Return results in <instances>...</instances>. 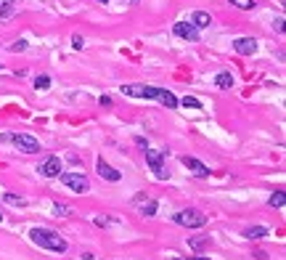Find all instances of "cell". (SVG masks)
<instances>
[{
	"label": "cell",
	"mask_w": 286,
	"mask_h": 260,
	"mask_svg": "<svg viewBox=\"0 0 286 260\" xmlns=\"http://www.w3.org/2000/svg\"><path fill=\"white\" fill-rule=\"evenodd\" d=\"M125 93V96L130 98H154L164 104L167 109H178V98H175V93H170L167 88H154V85H122L119 88Z\"/></svg>",
	"instance_id": "1"
},
{
	"label": "cell",
	"mask_w": 286,
	"mask_h": 260,
	"mask_svg": "<svg viewBox=\"0 0 286 260\" xmlns=\"http://www.w3.org/2000/svg\"><path fill=\"white\" fill-rule=\"evenodd\" d=\"M30 236H32V241L38 247L51 249V252H67V249H69V241L64 239L61 234H56V231H51V228H32Z\"/></svg>",
	"instance_id": "2"
},
{
	"label": "cell",
	"mask_w": 286,
	"mask_h": 260,
	"mask_svg": "<svg viewBox=\"0 0 286 260\" xmlns=\"http://www.w3.org/2000/svg\"><path fill=\"white\" fill-rule=\"evenodd\" d=\"M0 141L6 144H14L19 152L24 154H38L40 152V141L35 136H27V133H14V136H0Z\"/></svg>",
	"instance_id": "3"
},
{
	"label": "cell",
	"mask_w": 286,
	"mask_h": 260,
	"mask_svg": "<svg viewBox=\"0 0 286 260\" xmlns=\"http://www.w3.org/2000/svg\"><path fill=\"white\" fill-rule=\"evenodd\" d=\"M172 220L178 223V226H186V228H201V226H207V215H204V212H199V210H193V207L178 210L172 215Z\"/></svg>",
	"instance_id": "4"
},
{
	"label": "cell",
	"mask_w": 286,
	"mask_h": 260,
	"mask_svg": "<svg viewBox=\"0 0 286 260\" xmlns=\"http://www.w3.org/2000/svg\"><path fill=\"white\" fill-rule=\"evenodd\" d=\"M146 162H149L151 173L156 175V181H167V165H164V152H156V149H146Z\"/></svg>",
	"instance_id": "5"
},
{
	"label": "cell",
	"mask_w": 286,
	"mask_h": 260,
	"mask_svg": "<svg viewBox=\"0 0 286 260\" xmlns=\"http://www.w3.org/2000/svg\"><path fill=\"white\" fill-rule=\"evenodd\" d=\"M59 178H61V183L67 186V189H72V191H77V194H85V191H90V181L85 178L82 173H59Z\"/></svg>",
	"instance_id": "6"
},
{
	"label": "cell",
	"mask_w": 286,
	"mask_h": 260,
	"mask_svg": "<svg viewBox=\"0 0 286 260\" xmlns=\"http://www.w3.org/2000/svg\"><path fill=\"white\" fill-rule=\"evenodd\" d=\"M38 173L43 175V178H59L61 160H59V157H45V160L40 162V167H38Z\"/></svg>",
	"instance_id": "7"
},
{
	"label": "cell",
	"mask_w": 286,
	"mask_h": 260,
	"mask_svg": "<svg viewBox=\"0 0 286 260\" xmlns=\"http://www.w3.org/2000/svg\"><path fill=\"white\" fill-rule=\"evenodd\" d=\"M172 32L178 35V37H183V40H191V43L199 40V30L191 22H175L172 24Z\"/></svg>",
	"instance_id": "8"
},
{
	"label": "cell",
	"mask_w": 286,
	"mask_h": 260,
	"mask_svg": "<svg viewBox=\"0 0 286 260\" xmlns=\"http://www.w3.org/2000/svg\"><path fill=\"white\" fill-rule=\"evenodd\" d=\"M233 51L238 56H252L257 51V40L254 37H238V40H233Z\"/></svg>",
	"instance_id": "9"
},
{
	"label": "cell",
	"mask_w": 286,
	"mask_h": 260,
	"mask_svg": "<svg viewBox=\"0 0 286 260\" xmlns=\"http://www.w3.org/2000/svg\"><path fill=\"white\" fill-rule=\"evenodd\" d=\"M183 165H186L188 167V170L193 173V175H196V178H207V175H209V167L204 165V162H199L196 160V157H183V160H180Z\"/></svg>",
	"instance_id": "10"
},
{
	"label": "cell",
	"mask_w": 286,
	"mask_h": 260,
	"mask_svg": "<svg viewBox=\"0 0 286 260\" xmlns=\"http://www.w3.org/2000/svg\"><path fill=\"white\" fill-rule=\"evenodd\" d=\"M98 175H101V178H106V181H112V183H117V181H122V173H119V170H114V167L112 165H109V162H104V160H98Z\"/></svg>",
	"instance_id": "11"
},
{
	"label": "cell",
	"mask_w": 286,
	"mask_h": 260,
	"mask_svg": "<svg viewBox=\"0 0 286 260\" xmlns=\"http://www.w3.org/2000/svg\"><path fill=\"white\" fill-rule=\"evenodd\" d=\"M191 24L196 27V30H204V27H209V24H212V16H209L207 11H193Z\"/></svg>",
	"instance_id": "12"
},
{
	"label": "cell",
	"mask_w": 286,
	"mask_h": 260,
	"mask_svg": "<svg viewBox=\"0 0 286 260\" xmlns=\"http://www.w3.org/2000/svg\"><path fill=\"white\" fill-rule=\"evenodd\" d=\"M22 0H0V19H11Z\"/></svg>",
	"instance_id": "13"
},
{
	"label": "cell",
	"mask_w": 286,
	"mask_h": 260,
	"mask_svg": "<svg viewBox=\"0 0 286 260\" xmlns=\"http://www.w3.org/2000/svg\"><path fill=\"white\" fill-rule=\"evenodd\" d=\"M135 204H141V212H143L146 218H151L154 212H156V202H154V199L143 202V197H135Z\"/></svg>",
	"instance_id": "14"
},
{
	"label": "cell",
	"mask_w": 286,
	"mask_h": 260,
	"mask_svg": "<svg viewBox=\"0 0 286 260\" xmlns=\"http://www.w3.org/2000/svg\"><path fill=\"white\" fill-rule=\"evenodd\" d=\"M244 236H246V239H252V241L265 239V236H267V228H265V226H252V228H246V231H244Z\"/></svg>",
	"instance_id": "15"
},
{
	"label": "cell",
	"mask_w": 286,
	"mask_h": 260,
	"mask_svg": "<svg viewBox=\"0 0 286 260\" xmlns=\"http://www.w3.org/2000/svg\"><path fill=\"white\" fill-rule=\"evenodd\" d=\"M215 85L223 88V90H228L230 85H233V77H230V72H220L217 77H215Z\"/></svg>",
	"instance_id": "16"
},
{
	"label": "cell",
	"mask_w": 286,
	"mask_h": 260,
	"mask_svg": "<svg viewBox=\"0 0 286 260\" xmlns=\"http://www.w3.org/2000/svg\"><path fill=\"white\" fill-rule=\"evenodd\" d=\"M267 204H270V207H283L286 204V194L283 191H275L270 199H267Z\"/></svg>",
	"instance_id": "17"
},
{
	"label": "cell",
	"mask_w": 286,
	"mask_h": 260,
	"mask_svg": "<svg viewBox=\"0 0 286 260\" xmlns=\"http://www.w3.org/2000/svg\"><path fill=\"white\" fill-rule=\"evenodd\" d=\"M230 6L238 8V11H252V8H254V0H230Z\"/></svg>",
	"instance_id": "18"
},
{
	"label": "cell",
	"mask_w": 286,
	"mask_h": 260,
	"mask_svg": "<svg viewBox=\"0 0 286 260\" xmlns=\"http://www.w3.org/2000/svg\"><path fill=\"white\" fill-rule=\"evenodd\" d=\"M178 104H183L186 109H199V106H201V101H199V98H193V96H186V98H180Z\"/></svg>",
	"instance_id": "19"
},
{
	"label": "cell",
	"mask_w": 286,
	"mask_h": 260,
	"mask_svg": "<svg viewBox=\"0 0 286 260\" xmlns=\"http://www.w3.org/2000/svg\"><path fill=\"white\" fill-rule=\"evenodd\" d=\"M3 199L11 204V207H22V204H24V199H22V197H16V194H11V191L3 194Z\"/></svg>",
	"instance_id": "20"
},
{
	"label": "cell",
	"mask_w": 286,
	"mask_h": 260,
	"mask_svg": "<svg viewBox=\"0 0 286 260\" xmlns=\"http://www.w3.org/2000/svg\"><path fill=\"white\" fill-rule=\"evenodd\" d=\"M48 85H51V77H48V74H40V77L35 80V88H40V90H48Z\"/></svg>",
	"instance_id": "21"
},
{
	"label": "cell",
	"mask_w": 286,
	"mask_h": 260,
	"mask_svg": "<svg viewBox=\"0 0 286 260\" xmlns=\"http://www.w3.org/2000/svg\"><path fill=\"white\" fill-rule=\"evenodd\" d=\"M53 212H56V215H59V218H67V215H69V212H72V210L67 207V204H59V202H56V204H53Z\"/></svg>",
	"instance_id": "22"
},
{
	"label": "cell",
	"mask_w": 286,
	"mask_h": 260,
	"mask_svg": "<svg viewBox=\"0 0 286 260\" xmlns=\"http://www.w3.org/2000/svg\"><path fill=\"white\" fill-rule=\"evenodd\" d=\"M82 45H85L82 35H72V48H75V51H82Z\"/></svg>",
	"instance_id": "23"
},
{
	"label": "cell",
	"mask_w": 286,
	"mask_h": 260,
	"mask_svg": "<svg viewBox=\"0 0 286 260\" xmlns=\"http://www.w3.org/2000/svg\"><path fill=\"white\" fill-rule=\"evenodd\" d=\"M204 244H209V236H207V239H191V247H193V249H201Z\"/></svg>",
	"instance_id": "24"
},
{
	"label": "cell",
	"mask_w": 286,
	"mask_h": 260,
	"mask_svg": "<svg viewBox=\"0 0 286 260\" xmlns=\"http://www.w3.org/2000/svg\"><path fill=\"white\" fill-rule=\"evenodd\" d=\"M11 51H14V53H19V51H27V40H16V43L11 45Z\"/></svg>",
	"instance_id": "25"
},
{
	"label": "cell",
	"mask_w": 286,
	"mask_h": 260,
	"mask_svg": "<svg viewBox=\"0 0 286 260\" xmlns=\"http://www.w3.org/2000/svg\"><path fill=\"white\" fill-rule=\"evenodd\" d=\"M98 104H101V106H112V98H109V96H101Z\"/></svg>",
	"instance_id": "26"
},
{
	"label": "cell",
	"mask_w": 286,
	"mask_h": 260,
	"mask_svg": "<svg viewBox=\"0 0 286 260\" xmlns=\"http://www.w3.org/2000/svg\"><path fill=\"white\" fill-rule=\"evenodd\" d=\"M96 3H109V0H96Z\"/></svg>",
	"instance_id": "27"
},
{
	"label": "cell",
	"mask_w": 286,
	"mask_h": 260,
	"mask_svg": "<svg viewBox=\"0 0 286 260\" xmlns=\"http://www.w3.org/2000/svg\"><path fill=\"white\" fill-rule=\"evenodd\" d=\"M0 220H3V212H0Z\"/></svg>",
	"instance_id": "28"
},
{
	"label": "cell",
	"mask_w": 286,
	"mask_h": 260,
	"mask_svg": "<svg viewBox=\"0 0 286 260\" xmlns=\"http://www.w3.org/2000/svg\"><path fill=\"white\" fill-rule=\"evenodd\" d=\"M130 3H138V0H130Z\"/></svg>",
	"instance_id": "29"
}]
</instances>
